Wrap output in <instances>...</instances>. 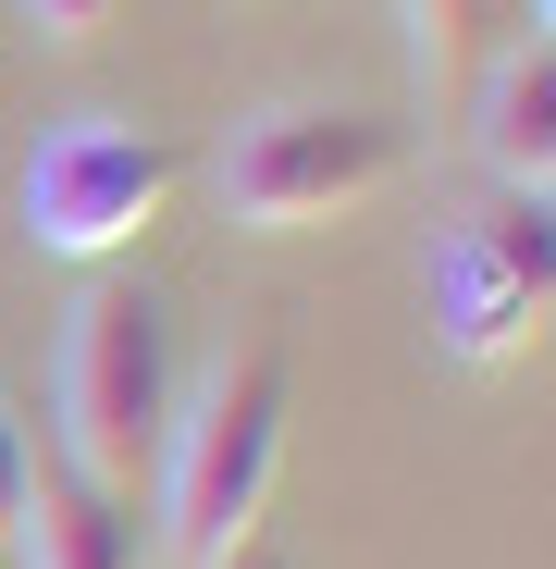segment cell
I'll return each mask as SVG.
<instances>
[{"instance_id":"1","label":"cell","mask_w":556,"mask_h":569,"mask_svg":"<svg viewBox=\"0 0 556 569\" xmlns=\"http://www.w3.org/2000/svg\"><path fill=\"white\" fill-rule=\"evenodd\" d=\"M285 421H297V371L285 347H235L199 409L161 433V520H173V557H223L272 520V483H285Z\"/></svg>"},{"instance_id":"2","label":"cell","mask_w":556,"mask_h":569,"mask_svg":"<svg viewBox=\"0 0 556 569\" xmlns=\"http://www.w3.org/2000/svg\"><path fill=\"white\" fill-rule=\"evenodd\" d=\"M161 433H173V322H161L149 284L100 272L62 322V458L87 483L137 496Z\"/></svg>"},{"instance_id":"3","label":"cell","mask_w":556,"mask_h":569,"mask_svg":"<svg viewBox=\"0 0 556 569\" xmlns=\"http://www.w3.org/2000/svg\"><path fill=\"white\" fill-rule=\"evenodd\" d=\"M408 173V137L384 112H334V100H285V112H247L223 149V211L247 236H310L371 211L384 186Z\"/></svg>"},{"instance_id":"4","label":"cell","mask_w":556,"mask_h":569,"mask_svg":"<svg viewBox=\"0 0 556 569\" xmlns=\"http://www.w3.org/2000/svg\"><path fill=\"white\" fill-rule=\"evenodd\" d=\"M173 211V149L149 124H112V112H74L38 137L26 161V236L50 260H124L149 223Z\"/></svg>"},{"instance_id":"5","label":"cell","mask_w":556,"mask_h":569,"mask_svg":"<svg viewBox=\"0 0 556 569\" xmlns=\"http://www.w3.org/2000/svg\"><path fill=\"white\" fill-rule=\"evenodd\" d=\"M556 322V199H495L483 223H457L433 248V335L445 359H532Z\"/></svg>"},{"instance_id":"6","label":"cell","mask_w":556,"mask_h":569,"mask_svg":"<svg viewBox=\"0 0 556 569\" xmlns=\"http://www.w3.org/2000/svg\"><path fill=\"white\" fill-rule=\"evenodd\" d=\"M471 149H483V173L507 186V199H556V38L544 26H519V38L483 50V74H471Z\"/></svg>"},{"instance_id":"7","label":"cell","mask_w":556,"mask_h":569,"mask_svg":"<svg viewBox=\"0 0 556 569\" xmlns=\"http://www.w3.org/2000/svg\"><path fill=\"white\" fill-rule=\"evenodd\" d=\"M26 569H149V532H137V496L87 483L74 458H38L26 483V520H13Z\"/></svg>"},{"instance_id":"8","label":"cell","mask_w":556,"mask_h":569,"mask_svg":"<svg viewBox=\"0 0 556 569\" xmlns=\"http://www.w3.org/2000/svg\"><path fill=\"white\" fill-rule=\"evenodd\" d=\"M495 0H408V62H421V87L433 100H457V87L483 74V50H495Z\"/></svg>"},{"instance_id":"9","label":"cell","mask_w":556,"mask_h":569,"mask_svg":"<svg viewBox=\"0 0 556 569\" xmlns=\"http://www.w3.org/2000/svg\"><path fill=\"white\" fill-rule=\"evenodd\" d=\"M26 483H38V433L13 421V397H0V545H13V520H26Z\"/></svg>"},{"instance_id":"10","label":"cell","mask_w":556,"mask_h":569,"mask_svg":"<svg viewBox=\"0 0 556 569\" xmlns=\"http://www.w3.org/2000/svg\"><path fill=\"white\" fill-rule=\"evenodd\" d=\"M26 13H38V38H100L124 0H26Z\"/></svg>"},{"instance_id":"11","label":"cell","mask_w":556,"mask_h":569,"mask_svg":"<svg viewBox=\"0 0 556 569\" xmlns=\"http://www.w3.org/2000/svg\"><path fill=\"white\" fill-rule=\"evenodd\" d=\"M211 569H297V557H285V545H272V532H247V545H223Z\"/></svg>"},{"instance_id":"12","label":"cell","mask_w":556,"mask_h":569,"mask_svg":"<svg viewBox=\"0 0 556 569\" xmlns=\"http://www.w3.org/2000/svg\"><path fill=\"white\" fill-rule=\"evenodd\" d=\"M495 13H532V26H544V0H495Z\"/></svg>"}]
</instances>
